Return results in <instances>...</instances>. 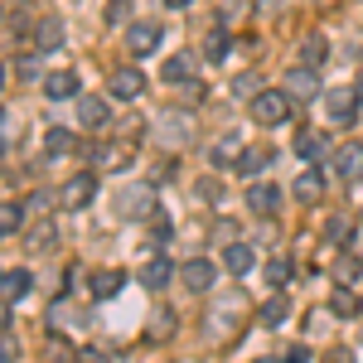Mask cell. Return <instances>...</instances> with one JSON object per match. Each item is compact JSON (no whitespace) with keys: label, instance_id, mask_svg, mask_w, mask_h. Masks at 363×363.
<instances>
[{"label":"cell","instance_id":"cell-12","mask_svg":"<svg viewBox=\"0 0 363 363\" xmlns=\"http://www.w3.org/2000/svg\"><path fill=\"white\" fill-rule=\"evenodd\" d=\"M325 189H330V179H325V169H301L296 174V184H291V194H296V203H320L325 199Z\"/></svg>","mask_w":363,"mask_h":363},{"label":"cell","instance_id":"cell-38","mask_svg":"<svg viewBox=\"0 0 363 363\" xmlns=\"http://www.w3.org/2000/svg\"><path fill=\"white\" fill-rule=\"evenodd\" d=\"M325 238H330V242H349V238H354V223H349V218H330V223H325Z\"/></svg>","mask_w":363,"mask_h":363},{"label":"cell","instance_id":"cell-46","mask_svg":"<svg viewBox=\"0 0 363 363\" xmlns=\"http://www.w3.org/2000/svg\"><path fill=\"white\" fill-rule=\"evenodd\" d=\"M0 87H5V68H0Z\"/></svg>","mask_w":363,"mask_h":363},{"label":"cell","instance_id":"cell-33","mask_svg":"<svg viewBox=\"0 0 363 363\" xmlns=\"http://www.w3.org/2000/svg\"><path fill=\"white\" fill-rule=\"evenodd\" d=\"M286 315H291V301H286V296H272V301L262 306V325H281Z\"/></svg>","mask_w":363,"mask_h":363},{"label":"cell","instance_id":"cell-31","mask_svg":"<svg viewBox=\"0 0 363 363\" xmlns=\"http://www.w3.org/2000/svg\"><path fill=\"white\" fill-rule=\"evenodd\" d=\"M150 208H155V203H150V189H140V184L121 194V213H140V218H145Z\"/></svg>","mask_w":363,"mask_h":363},{"label":"cell","instance_id":"cell-34","mask_svg":"<svg viewBox=\"0 0 363 363\" xmlns=\"http://www.w3.org/2000/svg\"><path fill=\"white\" fill-rule=\"evenodd\" d=\"M102 20H107V25H131V0H107Z\"/></svg>","mask_w":363,"mask_h":363},{"label":"cell","instance_id":"cell-10","mask_svg":"<svg viewBox=\"0 0 363 363\" xmlns=\"http://www.w3.org/2000/svg\"><path fill=\"white\" fill-rule=\"evenodd\" d=\"M335 169L339 179H349V184H363V140H344L335 150Z\"/></svg>","mask_w":363,"mask_h":363},{"label":"cell","instance_id":"cell-18","mask_svg":"<svg viewBox=\"0 0 363 363\" xmlns=\"http://www.w3.org/2000/svg\"><path fill=\"white\" fill-rule=\"evenodd\" d=\"M87 286H92L97 301H112V296H121V286H126V272H121V267H97Z\"/></svg>","mask_w":363,"mask_h":363},{"label":"cell","instance_id":"cell-4","mask_svg":"<svg viewBox=\"0 0 363 363\" xmlns=\"http://www.w3.org/2000/svg\"><path fill=\"white\" fill-rule=\"evenodd\" d=\"M107 97H112V102H136V97H145V73L131 68V63L112 68V73H107Z\"/></svg>","mask_w":363,"mask_h":363},{"label":"cell","instance_id":"cell-30","mask_svg":"<svg viewBox=\"0 0 363 363\" xmlns=\"http://www.w3.org/2000/svg\"><path fill=\"white\" fill-rule=\"evenodd\" d=\"M359 277H363V262L354 257V252H339V257H335V281H339V286H354Z\"/></svg>","mask_w":363,"mask_h":363},{"label":"cell","instance_id":"cell-28","mask_svg":"<svg viewBox=\"0 0 363 363\" xmlns=\"http://www.w3.org/2000/svg\"><path fill=\"white\" fill-rule=\"evenodd\" d=\"M238 155H242V145H238V136H223L218 145H208V165H213V169L238 165Z\"/></svg>","mask_w":363,"mask_h":363},{"label":"cell","instance_id":"cell-24","mask_svg":"<svg viewBox=\"0 0 363 363\" xmlns=\"http://www.w3.org/2000/svg\"><path fill=\"white\" fill-rule=\"evenodd\" d=\"M78 150V136L68 131V126H49V136H44V155L58 160V155H73Z\"/></svg>","mask_w":363,"mask_h":363},{"label":"cell","instance_id":"cell-39","mask_svg":"<svg viewBox=\"0 0 363 363\" xmlns=\"http://www.w3.org/2000/svg\"><path fill=\"white\" fill-rule=\"evenodd\" d=\"M73 363H112V359H107V349H97V344H83V349L73 354Z\"/></svg>","mask_w":363,"mask_h":363},{"label":"cell","instance_id":"cell-19","mask_svg":"<svg viewBox=\"0 0 363 363\" xmlns=\"http://www.w3.org/2000/svg\"><path fill=\"white\" fill-rule=\"evenodd\" d=\"M267 165H272V145H247V150L238 155V174H242V179H262Z\"/></svg>","mask_w":363,"mask_h":363},{"label":"cell","instance_id":"cell-13","mask_svg":"<svg viewBox=\"0 0 363 363\" xmlns=\"http://www.w3.org/2000/svg\"><path fill=\"white\" fill-rule=\"evenodd\" d=\"M179 281H184V291H194V296H203L213 281H218V267L208 262V257H194V262H184V272H179Z\"/></svg>","mask_w":363,"mask_h":363},{"label":"cell","instance_id":"cell-47","mask_svg":"<svg viewBox=\"0 0 363 363\" xmlns=\"http://www.w3.org/2000/svg\"><path fill=\"white\" fill-rule=\"evenodd\" d=\"M0 20H5V10H0Z\"/></svg>","mask_w":363,"mask_h":363},{"label":"cell","instance_id":"cell-15","mask_svg":"<svg viewBox=\"0 0 363 363\" xmlns=\"http://www.w3.org/2000/svg\"><path fill=\"white\" fill-rule=\"evenodd\" d=\"M58 242V223L44 213V218H29V228H25V247H29V257L34 252H49Z\"/></svg>","mask_w":363,"mask_h":363},{"label":"cell","instance_id":"cell-43","mask_svg":"<svg viewBox=\"0 0 363 363\" xmlns=\"http://www.w3.org/2000/svg\"><path fill=\"white\" fill-rule=\"evenodd\" d=\"M15 73H20L25 83H34V78H39V58H20V68H15Z\"/></svg>","mask_w":363,"mask_h":363},{"label":"cell","instance_id":"cell-14","mask_svg":"<svg viewBox=\"0 0 363 363\" xmlns=\"http://www.w3.org/2000/svg\"><path fill=\"white\" fill-rule=\"evenodd\" d=\"M29 291H34V277H29V267H15V272H0V301L5 306H20Z\"/></svg>","mask_w":363,"mask_h":363},{"label":"cell","instance_id":"cell-41","mask_svg":"<svg viewBox=\"0 0 363 363\" xmlns=\"http://www.w3.org/2000/svg\"><path fill=\"white\" fill-rule=\"evenodd\" d=\"M233 92H238V97H257L262 87H257V78H252V73H242V78L233 83Z\"/></svg>","mask_w":363,"mask_h":363},{"label":"cell","instance_id":"cell-44","mask_svg":"<svg viewBox=\"0 0 363 363\" xmlns=\"http://www.w3.org/2000/svg\"><path fill=\"white\" fill-rule=\"evenodd\" d=\"M325 363H354V354H349V349H330V354H325Z\"/></svg>","mask_w":363,"mask_h":363},{"label":"cell","instance_id":"cell-20","mask_svg":"<svg viewBox=\"0 0 363 363\" xmlns=\"http://www.w3.org/2000/svg\"><path fill=\"white\" fill-rule=\"evenodd\" d=\"M291 145H296V155H301V160H325V155H330L325 131H296V140H291Z\"/></svg>","mask_w":363,"mask_h":363},{"label":"cell","instance_id":"cell-26","mask_svg":"<svg viewBox=\"0 0 363 363\" xmlns=\"http://www.w3.org/2000/svg\"><path fill=\"white\" fill-rule=\"evenodd\" d=\"M363 310V301L354 296V286H335V296H330V315H339V320H354Z\"/></svg>","mask_w":363,"mask_h":363},{"label":"cell","instance_id":"cell-21","mask_svg":"<svg viewBox=\"0 0 363 363\" xmlns=\"http://www.w3.org/2000/svg\"><path fill=\"white\" fill-rule=\"evenodd\" d=\"M160 78H165V83H189V78H194V54H184V49H179V54H169L165 58V68H160Z\"/></svg>","mask_w":363,"mask_h":363},{"label":"cell","instance_id":"cell-32","mask_svg":"<svg viewBox=\"0 0 363 363\" xmlns=\"http://www.w3.org/2000/svg\"><path fill=\"white\" fill-rule=\"evenodd\" d=\"M54 203H58V194H44V189H34V194L25 199V213H29V218H44Z\"/></svg>","mask_w":363,"mask_h":363},{"label":"cell","instance_id":"cell-7","mask_svg":"<svg viewBox=\"0 0 363 363\" xmlns=\"http://www.w3.org/2000/svg\"><path fill=\"white\" fill-rule=\"evenodd\" d=\"M247 208L257 213V218H277L281 213V189L272 184V179H252L247 184Z\"/></svg>","mask_w":363,"mask_h":363},{"label":"cell","instance_id":"cell-45","mask_svg":"<svg viewBox=\"0 0 363 363\" xmlns=\"http://www.w3.org/2000/svg\"><path fill=\"white\" fill-rule=\"evenodd\" d=\"M194 0H165V10H189Z\"/></svg>","mask_w":363,"mask_h":363},{"label":"cell","instance_id":"cell-42","mask_svg":"<svg viewBox=\"0 0 363 363\" xmlns=\"http://www.w3.org/2000/svg\"><path fill=\"white\" fill-rule=\"evenodd\" d=\"M281 363H310V349L306 344H291V349L281 354Z\"/></svg>","mask_w":363,"mask_h":363},{"label":"cell","instance_id":"cell-17","mask_svg":"<svg viewBox=\"0 0 363 363\" xmlns=\"http://www.w3.org/2000/svg\"><path fill=\"white\" fill-rule=\"evenodd\" d=\"M78 121H83L87 131H102L112 121V102L107 97H78Z\"/></svg>","mask_w":363,"mask_h":363},{"label":"cell","instance_id":"cell-6","mask_svg":"<svg viewBox=\"0 0 363 363\" xmlns=\"http://www.w3.org/2000/svg\"><path fill=\"white\" fill-rule=\"evenodd\" d=\"M160 39H165V25H155V20H136V25H126V49H131L136 58L155 54Z\"/></svg>","mask_w":363,"mask_h":363},{"label":"cell","instance_id":"cell-11","mask_svg":"<svg viewBox=\"0 0 363 363\" xmlns=\"http://www.w3.org/2000/svg\"><path fill=\"white\" fill-rule=\"evenodd\" d=\"M44 97L49 102H68V97H83V78L73 73V68H58L44 78Z\"/></svg>","mask_w":363,"mask_h":363},{"label":"cell","instance_id":"cell-3","mask_svg":"<svg viewBox=\"0 0 363 363\" xmlns=\"http://www.w3.org/2000/svg\"><path fill=\"white\" fill-rule=\"evenodd\" d=\"M325 116H330L335 126H354V121H359V87L354 83L330 87V92H325Z\"/></svg>","mask_w":363,"mask_h":363},{"label":"cell","instance_id":"cell-25","mask_svg":"<svg viewBox=\"0 0 363 363\" xmlns=\"http://www.w3.org/2000/svg\"><path fill=\"white\" fill-rule=\"evenodd\" d=\"M228 54H233V34H228L223 25H213L208 39H203V58H208V63H223Z\"/></svg>","mask_w":363,"mask_h":363},{"label":"cell","instance_id":"cell-37","mask_svg":"<svg viewBox=\"0 0 363 363\" xmlns=\"http://www.w3.org/2000/svg\"><path fill=\"white\" fill-rule=\"evenodd\" d=\"M203 97H208V92H203V83H199V78H189V83H179V102H184V107H199Z\"/></svg>","mask_w":363,"mask_h":363},{"label":"cell","instance_id":"cell-36","mask_svg":"<svg viewBox=\"0 0 363 363\" xmlns=\"http://www.w3.org/2000/svg\"><path fill=\"white\" fill-rule=\"evenodd\" d=\"M150 335H155V339H169V335H174V310H155V320H150Z\"/></svg>","mask_w":363,"mask_h":363},{"label":"cell","instance_id":"cell-1","mask_svg":"<svg viewBox=\"0 0 363 363\" xmlns=\"http://www.w3.org/2000/svg\"><path fill=\"white\" fill-rule=\"evenodd\" d=\"M291 92L286 87H262L257 97H252V121L257 126H286L291 121Z\"/></svg>","mask_w":363,"mask_h":363},{"label":"cell","instance_id":"cell-35","mask_svg":"<svg viewBox=\"0 0 363 363\" xmlns=\"http://www.w3.org/2000/svg\"><path fill=\"white\" fill-rule=\"evenodd\" d=\"M15 359H20V339L10 325H0V363H15Z\"/></svg>","mask_w":363,"mask_h":363},{"label":"cell","instance_id":"cell-29","mask_svg":"<svg viewBox=\"0 0 363 363\" xmlns=\"http://www.w3.org/2000/svg\"><path fill=\"white\" fill-rule=\"evenodd\" d=\"M25 203H15V199H5L0 203V238H10V233H25Z\"/></svg>","mask_w":363,"mask_h":363},{"label":"cell","instance_id":"cell-5","mask_svg":"<svg viewBox=\"0 0 363 363\" xmlns=\"http://www.w3.org/2000/svg\"><path fill=\"white\" fill-rule=\"evenodd\" d=\"M97 199V174L92 169H78V174H68L63 184H58V203L63 208H87Z\"/></svg>","mask_w":363,"mask_h":363},{"label":"cell","instance_id":"cell-27","mask_svg":"<svg viewBox=\"0 0 363 363\" xmlns=\"http://www.w3.org/2000/svg\"><path fill=\"white\" fill-rule=\"evenodd\" d=\"M262 277H267V286H286V281L296 277V262H291V257H267V262H262Z\"/></svg>","mask_w":363,"mask_h":363},{"label":"cell","instance_id":"cell-8","mask_svg":"<svg viewBox=\"0 0 363 363\" xmlns=\"http://www.w3.org/2000/svg\"><path fill=\"white\" fill-rule=\"evenodd\" d=\"M174 277H179V272H174V262H169V257H160V252H145V267H140V286H145L150 296H155V291H165Z\"/></svg>","mask_w":363,"mask_h":363},{"label":"cell","instance_id":"cell-40","mask_svg":"<svg viewBox=\"0 0 363 363\" xmlns=\"http://www.w3.org/2000/svg\"><path fill=\"white\" fill-rule=\"evenodd\" d=\"M78 349H63V339H49V363H73Z\"/></svg>","mask_w":363,"mask_h":363},{"label":"cell","instance_id":"cell-22","mask_svg":"<svg viewBox=\"0 0 363 363\" xmlns=\"http://www.w3.org/2000/svg\"><path fill=\"white\" fill-rule=\"evenodd\" d=\"M325 54H330L325 34H306L301 49H296V63H306V68H325Z\"/></svg>","mask_w":363,"mask_h":363},{"label":"cell","instance_id":"cell-9","mask_svg":"<svg viewBox=\"0 0 363 363\" xmlns=\"http://www.w3.org/2000/svg\"><path fill=\"white\" fill-rule=\"evenodd\" d=\"M286 92H291V102H310V97H320V68H306V63H296L291 73H286Z\"/></svg>","mask_w":363,"mask_h":363},{"label":"cell","instance_id":"cell-23","mask_svg":"<svg viewBox=\"0 0 363 363\" xmlns=\"http://www.w3.org/2000/svg\"><path fill=\"white\" fill-rule=\"evenodd\" d=\"M223 267L233 272V277H247L252 267H257V252H252L247 242H228V252H223Z\"/></svg>","mask_w":363,"mask_h":363},{"label":"cell","instance_id":"cell-2","mask_svg":"<svg viewBox=\"0 0 363 363\" xmlns=\"http://www.w3.org/2000/svg\"><path fill=\"white\" fill-rule=\"evenodd\" d=\"M87 160L97 169H107V174H116V169H126L131 160H136V145H126V140H107V145H78Z\"/></svg>","mask_w":363,"mask_h":363},{"label":"cell","instance_id":"cell-16","mask_svg":"<svg viewBox=\"0 0 363 363\" xmlns=\"http://www.w3.org/2000/svg\"><path fill=\"white\" fill-rule=\"evenodd\" d=\"M58 49H63V20L44 15L34 25V54H58Z\"/></svg>","mask_w":363,"mask_h":363}]
</instances>
